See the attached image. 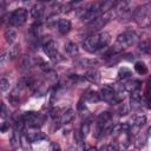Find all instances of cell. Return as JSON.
Returning <instances> with one entry per match:
<instances>
[{"label":"cell","instance_id":"obj_18","mask_svg":"<svg viewBox=\"0 0 151 151\" xmlns=\"http://www.w3.org/2000/svg\"><path fill=\"white\" fill-rule=\"evenodd\" d=\"M17 37H18V34L14 28H7L5 31V40L7 44H13L15 41Z\"/></svg>","mask_w":151,"mask_h":151},{"label":"cell","instance_id":"obj_5","mask_svg":"<svg viewBox=\"0 0 151 151\" xmlns=\"http://www.w3.org/2000/svg\"><path fill=\"white\" fill-rule=\"evenodd\" d=\"M27 20V9L25 8H17L12 12L9 17V24L14 27L22 26Z\"/></svg>","mask_w":151,"mask_h":151},{"label":"cell","instance_id":"obj_19","mask_svg":"<svg viewBox=\"0 0 151 151\" xmlns=\"http://www.w3.org/2000/svg\"><path fill=\"white\" fill-rule=\"evenodd\" d=\"M84 98H85V100L87 103H97V101L100 100L99 93L96 92V91H88V92H86L85 96H84Z\"/></svg>","mask_w":151,"mask_h":151},{"label":"cell","instance_id":"obj_9","mask_svg":"<svg viewBox=\"0 0 151 151\" xmlns=\"http://www.w3.org/2000/svg\"><path fill=\"white\" fill-rule=\"evenodd\" d=\"M26 138H27V140L31 142V143H38V142H42V140H46V139H47L46 134H45L44 132H41V131H38V130L28 132V133L26 134Z\"/></svg>","mask_w":151,"mask_h":151},{"label":"cell","instance_id":"obj_36","mask_svg":"<svg viewBox=\"0 0 151 151\" xmlns=\"http://www.w3.org/2000/svg\"><path fill=\"white\" fill-rule=\"evenodd\" d=\"M51 149H53V150H59L60 147H59V145H58V144L52 143V144H51Z\"/></svg>","mask_w":151,"mask_h":151},{"label":"cell","instance_id":"obj_25","mask_svg":"<svg viewBox=\"0 0 151 151\" xmlns=\"http://www.w3.org/2000/svg\"><path fill=\"white\" fill-rule=\"evenodd\" d=\"M145 123H146V116L145 114H138V116H136L133 118V124L136 126H138V127L143 126Z\"/></svg>","mask_w":151,"mask_h":151},{"label":"cell","instance_id":"obj_27","mask_svg":"<svg viewBox=\"0 0 151 151\" xmlns=\"http://www.w3.org/2000/svg\"><path fill=\"white\" fill-rule=\"evenodd\" d=\"M19 52H20V46L19 45H14L13 47H11V50L8 52L9 59H15L19 55Z\"/></svg>","mask_w":151,"mask_h":151},{"label":"cell","instance_id":"obj_24","mask_svg":"<svg viewBox=\"0 0 151 151\" xmlns=\"http://www.w3.org/2000/svg\"><path fill=\"white\" fill-rule=\"evenodd\" d=\"M130 77H131V71H130L127 67H122V68H119V71H118V78H119V79L125 80V79H127V78H130Z\"/></svg>","mask_w":151,"mask_h":151},{"label":"cell","instance_id":"obj_35","mask_svg":"<svg viewBox=\"0 0 151 151\" xmlns=\"http://www.w3.org/2000/svg\"><path fill=\"white\" fill-rule=\"evenodd\" d=\"M8 129H9V125H8V123L4 122V123H1V124H0V132H6Z\"/></svg>","mask_w":151,"mask_h":151},{"label":"cell","instance_id":"obj_20","mask_svg":"<svg viewBox=\"0 0 151 151\" xmlns=\"http://www.w3.org/2000/svg\"><path fill=\"white\" fill-rule=\"evenodd\" d=\"M76 64L79 67H93L98 64V61L94 59H79L78 61H76Z\"/></svg>","mask_w":151,"mask_h":151},{"label":"cell","instance_id":"obj_30","mask_svg":"<svg viewBox=\"0 0 151 151\" xmlns=\"http://www.w3.org/2000/svg\"><path fill=\"white\" fill-rule=\"evenodd\" d=\"M129 111H130V106H127L125 104H122L118 109V114L119 116H125V114L129 113Z\"/></svg>","mask_w":151,"mask_h":151},{"label":"cell","instance_id":"obj_12","mask_svg":"<svg viewBox=\"0 0 151 151\" xmlns=\"http://www.w3.org/2000/svg\"><path fill=\"white\" fill-rule=\"evenodd\" d=\"M21 131L19 130H14L9 137V143H11V146L13 149H19L21 146V134H20Z\"/></svg>","mask_w":151,"mask_h":151},{"label":"cell","instance_id":"obj_15","mask_svg":"<svg viewBox=\"0 0 151 151\" xmlns=\"http://www.w3.org/2000/svg\"><path fill=\"white\" fill-rule=\"evenodd\" d=\"M65 52H66V54H67L68 57L74 58V57L78 54V52H79L78 45L74 44V42H71V41L67 42V44H65Z\"/></svg>","mask_w":151,"mask_h":151},{"label":"cell","instance_id":"obj_33","mask_svg":"<svg viewBox=\"0 0 151 151\" xmlns=\"http://www.w3.org/2000/svg\"><path fill=\"white\" fill-rule=\"evenodd\" d=\"M9 60V55H8V52H2L0 53V64H5Z\"/></svg>","mask_w":151,"mask_h":151},{"label":"cell","instance_id":"obj_6","mask_svg":"<svg viewBox=\"0 0 151 151\" xmlns=\"http://www.w3.org/2000/svg\"><path fill=\"white\" fill-rule=\"evenodd\" d=\"M22 117H24L25 124H27V125H28L29 127H32V129H38V127H40V126L42 125V122H44L42 117H41L39 113L33 112V111H27V112H25V113L22 114Z\"/></svg>","mask_w":151,"mask_h":151},{"label":"cell","instance_id":"obj_10","mask_svg":"<svg viewBox=\"0 0 151 151\" xmlns=\"http://www.w3.org/2000/svg\"><path fill=\"white\" fill-rule=\"evenodd\" d=\"M140 85H142V81H140V80H138V79H129V80H126L122 86H123V90H124V91H127V92L131 93V92H133V91L139 90Z\"/></svg>","mask_w":151,"mask_h":151},{"label":"cell","instance_id":"obj_22","mask_svg":"<svg viewBox=\"0 0 151 151\" xmlns=\"http://www.w3.org/2000/svg\"><path fill=\"white\" fill-rule=\"evenodd\" d=\"M90 129H91V124H90V120H87V119H85L83 123H81V125H80V130H79V132H80V134L85 138L87 134H88V132H90Z\"/></svg>","mask_w":151,"mask_h":151},{"label":"cell","instance_id":"obj_17","mask_svg":"<svg viewBox=\"0 0 151 151\" xmlns=\"http://www.w3.org/2000/svg\"><path fill=\"white\" fill-rule=\"evenodd\" d=\"M147 18H149V5H145L140 8H138V11L136 13V19L137 20L142 19V21H143V20H147Z\"/></svg>","mask_w":151,"mask_h":151},{"label":"cell","instance_id":"obj_31","mask_svg":"<svg viewBox=\"0 0 151 151\" xmlns=\"http://www.w3.org/2000/svg\"><path fill=\"white\" fill-rule=\"evenodd\" d=\"M74 139H76V142L79 144V146L83 147V140H84V137L80 134L79 131H76V132H74Z\"/></svg>","mask_w":151,"mask_h":151},{"label":"cell","instance_id":"obj_16","mask_svg":"<svg viewBox=\"0 0 151 151\" xmlns=\"http://www.w3.org/2000/svg\"><path fill=\"white\" fill-rule=\"evenodd\" d=\"M44 9H45L44 5H42L41 2H38V4L33 5V7L31 8V15H32L34 19H39V18L42 15Z\"/></svg>","mask_w":151,"mask_h":151},{"label":"cell","instance_id":"obj_13","mask_svg":"<svg viewBox=\"0 0 151 151\" xmlns=\"http://www.w3.org/2000/svg\"><path fill=\"white\" fill-rule=\"evenodd\" d=\"M74 117H76L74 110L68 109V110H66L65 112L61 113V116H60V124H70L74 119Z\"/></svg>","mask_w":151,"mask_h":151},{"label":"cell","instance_id":"obj_37","mask_svg":"<svg viewBox=\"0 0 151 151\" xmlns=\"http://www.w3.org/2000/svg\"><path fill=\"white\" fill-rule=\"evenodd\" d=\"M32 0H22V2H25V4H28V2H31Z\"/></svg>","mask_w":151,"mask_h":151},{"label":"cell","instance_id":"obj_26","mask_svg":"<svg viewBox=\"0 0 151 151\" xmlns=\"http://www.w3.org/2000/svg\"><path fill=\"white\" fill-rule=\"evenodd\" d=\"M138 48H139V51H142L143 53H149V52H150V42H149L147 40H143V41L139 42Z\"/></svg>","mask_w":151,"mask_h":151},{"label":"cell","instance_id":"obj_3","mask_svg":"<svg viewBox=\"0 0 151 151\" xmlns=\"http://www.w3.org/2000/svg\"><path fill=\"white\" fill-rule=\"evenodd\" d=\"M137 38H138V35L136 34V32H133V31H125V32L120 33V34L117 37V42H116V45L119 46L122 50H124V48H126V47L132 46V45L136 42Z\"/></svg>","mask_w":151,"mask_h":151},{"label":"cell","instance_id":"obj_7","mask_svg":"<svg viewBox=\"0 0 151 151\" xmlns=\"http://www.w3.org/2000/svg\"><path fill=\"white\" fill-rule=\"evenodd\" d=\"M110 18H111V14H110V13L100 14V15H98L97 18H94L93 20H91L90 22H87V24H88V27H90L91 29H93V31L100 29V28H103V27L109 22Z\"/></svg>","mask_w":151,"mask_h":151},{"label":"cell","instance_id":"obj_34","mask_svg":"<svg viewBox=\"0 0 151 151\" xmlns=\"http://www.w3.org/2000/svg\"><path fill=\"white\" fill-rule=\"evenodd\" d=\"M7 113H8V112H7L6 105H5V104H1V105H0V114H1V117L5 118V117L7 116Z\"/></svg>","mask_w":151,"mask_h":151},{"label":"cell","instance_id":"obj_2","mask_svg":"<svg viewBox=\"0 0 151 151\" xmlns=\"http://www.w3.org/2000/svg\"><path fill=\"white\" fill-rule=\"evenodd\" d=\"M46 39L42 41V50L45 54L53 61L59 60V53H58V45L51 37H45Z\"/></svg>","mask_w":151,"mask_h":151},{"label":"cell","instance_id":"obj_11","mask_svg":"<svg viewBox=\"0 0 151 151\" xmlns=\"http://www.w3.org/2000/svg\"><path fill=\"white\" fill-rule=\"evenodd\" d=\"M84 77H85V79L87 81L93 83V84H98L100 81V78H101L100 77V72L98 70H94V68H91V70L86 71L85 74H84Z\"/></svg>","mask_w":151,"mask_h":151},{"label":"cell","instance_id":"obj_23","mask_svg":"<svg viewBox=\"0 0 151 151\" xmlns=\"http://www.w3.org/2000/svg\"><path fill=\"white\" fill-rule=\"evenodd\" d=\"M134 71L138 73V74H146L147 73V66L143 63V61H137L134 64Z\"/></svg>","mask_w":151,"mask_h":151},{"label":"cell","instance_id":"obj_21","mask_svg":"<svg viewBox=\"0 0 151 151\" xmlns=\"http://www.w3.org/2000/svg\"><path fill=\"white\" fill-rule=\"evenodd\" d=\"M13 122H14V125H15V129H17V130L21 131V130L24 129L25 122H24V117H22V114H19V113L14 114V116H13Z\"/></svg>","mask_w":151,"mask_h":151},{"label":"cell","instance_id":"obj_4","mask_svg":"<svg viewBox=\"0 0 151 151\" xmlns=\"http://www.w3.org/2000/svg\"><path fill=\"white\" fill-rule=\"evenodd\" d=\"M99 97H100V99H103L104 101H106L107 104H111V105L118 104L120 101V98L117 94L116 90L110 85H105L104 87H101Z\"/></svg>","mask_w":151,"mask_h":151},{"label":"cell","instance_id":"obj_29","mask_svg":"<svg viewBox=\"0 0 151 151\" xmlns=\"http://www.w3.org/2000/svg\"><path fill=\"white\" fill-rule=\"evenodd\" d=\"M57 20H58V14L57 13H53V14H51L47 18L46 24H47V26H53L54 24H57Z\"/></svg>","mask_w":151,"mask_h":151},{"label":"cell","instance_id":"obj_32","mask_svg":"<svg viewBox=\"0 0 151 151\" xmlns=\"http://www.w3.org/2000/svg\"><path fill=\"white\" fill-rule=\"evenodd\" d=\"M99 149L100 150H117V149H119V146L116 143H111V144H107V145H103Z\"/></svg>","mask_w":151,"mask_h":151},{"label":"cell","instance_id":"obj_38","mask_svg":"<svg viewBox=\"0 0 151 151\" xmlns=\"http://www.w3.org/2000/svg\"><path fill=\"white\" fill-rule=\"evenodd\" d=\"M0 7H1V6H0Z\"/></svg>","mask_w":151,"mask_h":151},{"label":"cell","instance_id":"obj_28","mask_svg":"<svg viewBox=\"0 0 151 151\" xmlns=\"http://www.w3.org/2000/svg\"><path fill=\"white\" fill-rule=\"evenodd\" d=\"M9 88V81L6 78H0V92H6Z\"/></svg>","mask_w":151,"mask_h":151},{"label":"cell","instance_id":"obj_8","mask_svg":"<svg viewBox=\"0 0 151 151\" xmlns=\"http://www.w3.org/2000/svg\"><path fill=\"white\" fill-rule=\"evenodd\" d=\"M143 105V97L140 94V92L137 90V91H133L131 92V98H130V109L132 110H138L140 109Z\"/></svg>","mask_w":151,"mask_h":151},{"label":"cell","instance_id":"obj_14","mask_svg":"<svg viewBox=\"0 0 151 151\" xmlns=\"http://www.w3.org/2000/svg\"><path fill=\"white\" fill-rule=\"evenodd\" d=\"M71 29V21L68 19H59L58 20V31L60 34H66Z\"/></svg>","mask_w":151,"mask_h":151},{"label":"cell","instance_id":"obj_1","mask_svg":"<svg viewBox=\"0 0 151 151\" xmlns=\"http://www.w3.org/2000/svg\"><path fill=\"white\" fill-rule=\"evenodd\" d=\"M111 41V35L107 32H101V33H96L90 37H87L83 41V47L85 51L93 53L99 50L106 48L107 45Z\"/></svg>","mask_w":151,"mask_h":151}]
</instances>
